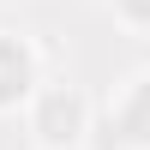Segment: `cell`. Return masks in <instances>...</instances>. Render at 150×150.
Listing matches in <instances>:
<instances>
[{
	"mask_svg": "<svg viewBox=\"0 0 150 150\" xmlns=\"http://www.w3.org/2000/svg\"><path fill=\"white\" fill-rule=\"evenodd\" d=\"M102 6H108V18H114L126 36L150 42V0H102Z\"/></svg>",
	"mask_w": 150,
	"mask_h": 150,
	"instance_id": "277c9868",
	"label": "cell"
},
{
	"mask_svg": "<svg viewBox=\"0 0 150 150\" xmlns=\"http://www.w3.org/2000/svg\"><path fill=\"white\" fill-rule=\"evenodd\" d=\"M0 6H18V0H0Z\"/></svg>",
	"mask_w": 150,
	"mask_h": 150,
	"instance_id": "5b68a950",
	"label": "cell"
},
{
	"mask_svg": "<svg viewBox=\"0 0 150 150\" xmlns=\"http://www.w3.org/2000/svg\"><path fill=\"white\" fill-rule=\"evenodd\" d=\"M42 48L24 30H0V114L30 108V96L42 90Z\"/></svg>",
	"mask_w": 150,
	"mask_h": 150,
	"instance_id": "7a4b0ae2",
	"label": "cell"
},
{
	"mask_svg": "<svg viewBox=\"0 0 150 150\" xmlns=\"http://www.w3.org/2000/svg\"><path fill=\"white\" fill-rule=\"evenodd\" d=\"M90 120H96V108L78 84H42L24 108V126H30L36 150H84Z\"/></svg>",
	"mask_w": 150,
	"mask_h": 150,
	"instance_id": "6da1fadb",
	"label": "cell"
},
{
	"mask_svg": "<svg viewBox=\"0 0 150 150\" xmlns=\"http://www.w3.org/2000/svg\"><path fill=\"white\" fill-rule=\"evenodd\" d=\"M108 132L120 150H150V66L126 72L108 90Z\"/></svg>",
	"mask_w": 150,
	"mask_h": 150,
	"instance_id": "3957f363",
	"label": "cell"
}]
</instances>
